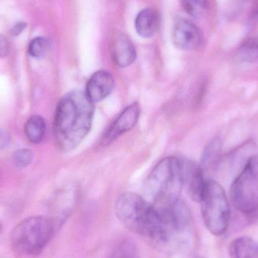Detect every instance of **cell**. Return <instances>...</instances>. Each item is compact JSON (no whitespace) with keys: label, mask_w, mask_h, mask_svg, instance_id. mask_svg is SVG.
Wrapping results in <instances>:
<instances>
[{"label":"cell","mask_w":258,"mask_h":258,"mask_svg":"<svg viewBox=\"0 0 258 258\" xmlns=\"http://www.w3.org/2000/svg\"><path fill=\"white\" fill-rule=\"evenodd\" d=\"M95 107L85 92L74 90L59 101L54 119V133L59 149L69 152L78 147L90 132Z\"/></svg>","instance_id":"obj_1"},{"label":"cell","mask_w":258,"mask_h":258,"mask_svg":"<svg viewBox=\"0 0 258 258\" xmlns=\"http://www.w3.org/2000/svg\"><path fill=\"white\" fill-rule=\"evenodd\" d=\"M116 216L125 227L156 246L163 248L165 234L158 209L145 198L126 192L118 198Z\"/></svg>","instance_id":"obj_2"},{"label":"cell","mask_w":258,"mask_h":258,"mask_svg":"<svg viewBox=\"0 0 258 258\" xmlns=\"http://www.w3.org/2000/svg\"><path fill=\"white\" fill-rule=\"evenodd\" d=\"M183 187L182 159L168 156L162 159L147 176L143 186L144 198L157 208H165L180 200Z\"/></svg>","instance_id":"obj_3"},{"label":"cell","mask_w":258,"mask_h":258,"mask_svg":"<svg viewBox=\"0 0 258 258\" xmlns=\"http://www.w3.org/2000/svg\"><path fill=\"white\" fill-rule=\"evenodd\" d=\"M60 223L56 218L45 216L26 218L12 232L14 248L21 254L38 255L51 240Z\"/></svg>","instance_id":"obj_4"},{"label":"cell","mask_w":258,"mask_h":258,"mask_svg":"<svg viewBox=\"0 0 258 258\" xmlns=\"http://www.w3.org/2000/svg\"><path fill=\"white\" fill-rule=\"evenodd\" d=\"M205 225L215 236L227 231L230 223V206L224 188L214 180H206L200 202Z\"/></svg>","instance_id":"obj_5"},{"label":"cell","mask_w":258,"mask_h":258,"mask_svg":"<svg viewBox=\"0 0 258 258\" xmlns=\"http://www.w3.org/2000/svg\"><path fill=\"white\" fill-rule=\"evenodd\" d=\"M230 198L234 207L245 215L258 211V155L248 158L232 183Z\"/></svg>","instance_id":"obj_6"},{"label":"cell","mask_w":258,"mask_h":258,"mask_svg":"<svg viewBox=\"0 0 258 258\" xmlns=\"http://www.w3.org/2000/svg\"><path fill=\"white\" fill-rule=\"evenodd\" d=\"M140 107L137 103L125 107L103 135L102 143L108 145L134 128L139 120Z\"/></svg>","instance_id":"obj_7"},{"label":"cell","mask_w":258,"mask_h":258,"mask_svg":"<svg viewBox=\"0 0 258 258\" xmlns=\"http://www.w3.org/2000/svg\"><path fill=\"white\" fill-rule=\"evenodd\" d=\"M183 186L190 198L200 203L204 192L206 180L200 164L192 160L182 159Z\"/></svg>","instance_id":"obj_8"},{"label":"cell","mask_w":258,"mask_h":258,"mask_svg":"<svg viewBox=\"0 0 258 258\" xmlns=\"http://www.w3.org/2000/svg\"><path fill=\"white\" fill-rule=\"evenodd\" d=\"M172 40L176 47L190 51L198 48L203 41L200 29L187 20H178L174 24Z\"/></svg>","instance_id":"obj_9"},{"label":"cell","mask_w":258,"mask_h":258,"mask_svg":"<svg viewBox=\"0 0 258 258\" xmlns=\"http://www.w3.org/2000/svg\"><path fill=\"white\" fill-rule=\"evenodd\" d=\"M114 85L115 80L112 74L101 70L92 74L88 80L85 93L95 104L107 98L111 94Z\"/></svg>","instance_id":"obj_10"},{"label":"cell","mask_w":258,"mask_h":258,"mask_svg":"<svg viewBox=\"0 0 258 258\" xmlns=\"http://www.w3.org/2000/svg\"><path fill=\"white\" fill-rule=\"evenodd\" d=\"M113 61L120 68H127L135 62L136 50L130 39L122 33H117L113 37L110 46Z\"/></svg>","instance_id":"obj_11"},{"label":"cell","mask_w":258,"mask_h":258,"mask_svg":"<svg viewBox=\"0 0 258 258\" xmlns=\"http://www.w3.org/2000/svg\"><path fill=\"white\" fill-rule=\"evenodd\" d=\"M160 18L157 11L147 8L141 11L135 19V28L140 36L150 37L159 29Z\"/></svg>","instance_id":"obj_12"},{"label":"cell","mask_w":258,"mask_h":258,"mask_svg":"<svg viewBox=\"0 0 258 258\" xmlns=\"http://www.w3.org/2000/svg\"><path fill=\"white\" fill-rule=\"evenodd\" d=\"M222 141L220 138H215L209 143L202 156L200 164L204 174L212 172L219 165L221 160Z\"/></svg>","instance_id":"obj_13"},{"label":"cell","mask_w":258,"mask_h":258,"mask_svg":"<svg viewBox=\"0 0 258 258\" xmlns=\"http://www.w3.org/2000/svg\"><path fill=\"white\" fill-rule=\"evenodd\" d=\"M232 258H258V243L249 236L236 238L229 247Z\"/></svg>","instance_id":"obj_14"},{"label":"cell","mask_w":258,"mask_h":258,"mask_svg":"<svg viewBox=\"0 0 258 258\" xmlns=\"http://www.w3.org/2000/svg\"><path fill=\"white\" fill-rule=\"evenodd\" d=\"M45 122L40 116L29 118L24 126V132L27 139L33 144H39L43 141L45 135Z\"/></svg>","instance_id":"obj_15"},{"label":"cell","mask_w":258,"mask_h":258,"mask_svg":"<svg viewBox=\"0 0 258 258\" xmlns=\"http://www.w3.org/2000/svg\"><path fill=\"white\" fill-rule=\"evenodd\" d=\"M110 258H141L139 248L132 239H124L115 248Z\"/></svg>","instance_id":"obj_16"},{"label":"cell","mask_w":258,"mask_h":258,"mask_svg":"<svg viewBox=\"0 0 258 258\" xmlns=\"http://www.w3.org/2000/svg\"><path fill=\"white\" fill-rule=\"evenodd\" d=\"M241 60L253 63L258 60V36L251 38L242 44L238 51Z\"/></svg>","instance_id":"obj_17"},{"label":"cell","mask_w":258,"mask_h":258,"mask_svg":"<svg viewBox=\"0 0 258 258\" xmlns=\"http://www.w3.org/2000/svg\"><path fill=\"white\" fill-rule=\"evenodd\" d=\"M50 43L48 39L44 37L34 38L30 42L28 47V52L30 56L35 58H41L48 52Z\"/></svg>","instance_id":"obj_18"},{"label":"cell","mask_w":258,"mask_h":258,"mask_svg":"<svg viewBox=\"0 0 258 258\" xmlns=\"http://www.w3.org/2000/svg\"><path fill=\"white\" fill-rule=\"evenodd\" d=\"M186 12L194 18H201L207 12V0H183Z\"/></svg>","instance_id":"obj_19"},{"label":"cell","mask_w":258,"mask_h":258,"mask_svg":"<svg viewBox=\"0 0 258 258\" xmlns=\"http://www.w3.org/2000/svg\"><path fill=\"white\" fill-rule=\"evenodd\" d=\"M33 152L29 149H21L14 155L13 160L15 166L18 168H25L30 165L33 161Z\"/></svg>","instance_id":"obj_20"},{"label":"cell","mask_w":258,"mask_h":258,"mask_svg":"<svg viewBox=\"0 0 258 258\" xmlns=\"http://www.w3.org/2000/svg\"><path fill=\"white\" fill-rule=\"evenodd\" d=\"M10 45L6 36L0 34V58L6 57L9 52Z\"/></svg>","instance_id":"obj_21"},{"label":"cell","mask_w":258,"mask_h":258,"mask_svg":"<svg viewBox=\"0 0 258 258\" xmlns=\"http://www.w3.org/2000/svg\"><path fill=\"white\" fill-rule=\"evenodd\" d=\"M11 142V137L6 130H0V149L7 148Z\"/></svg>","instance_id":"obj_22"},{"label":"cell","mask_w":258,"mask_h":258,"mask_svg":"<svg viewBox=\"0 0 258 258\" xmlns=\"http://www.w3.org/2000/svg\"><path fill=\"white\" fill-rule=\"evenodd\" d=\"M26 27H27V23L19 21V22L16 23L11 29V34L14 36H18L25 30Z\"/></svg>","instance_id":"obj_23"},{"label":"cell","mask_w":258,"mask_h":258,"mask_svg":"<svg viewBox=\"0 0 258 258\" xmlns=\"http://www.w3.org/2000/svg\"><path fill=\"white\" fill-rule=\"evenodd\" d=\"M256 12L258 14V0L257 2V4H256Z\"/></svg>","instance_id":"obj_24"},{"label":"cell","mask_w":258,"mask_h":258,"mask_svg":"<svg viewBox=\"0 0 258 258\" xmlns=\"http://www.w3.org/2000/svg\"><path fill=\"white\" fill-rule=\"evenodd\" d=\"M1 231H2V225H1V223H0V233H1Z\"/></svg>","instance_id":"obj_25"},{"label":"cell","mask_w":258,"mask_h":258,"mask_svg":"<svg viewBox=\"0 0 258 258\" xmlns=\"http://www.w3.org/2000/svg\"><path fill=\"white\" fill-rule=\"evenodd\" d=\"M200 258H203V257H200Z\"/></svg>","instance_id":"obj_26"}]
</instances>
